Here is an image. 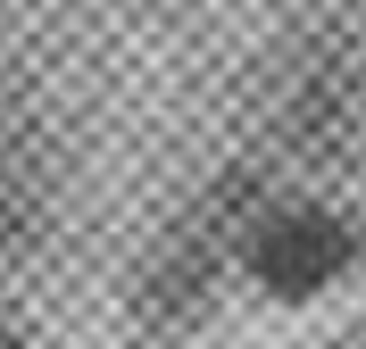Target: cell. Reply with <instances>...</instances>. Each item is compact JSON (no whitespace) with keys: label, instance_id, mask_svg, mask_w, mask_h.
Instances as JSON below:
<instances>
[{"label":"cell","instance_id":"7a4b0ae2","mask_svg":"<svg viewBox=\"0 0 366 349\" xmlns=\"http://www.w3.org/2000/svg\"><path fill=\"white\" fill-rule=\"evenodd\" d=\"M42 216H50V166L25 133L0 125V258H17L42 233Z\"/></svg>","mask_w":366,"mask_h":349},{"label":"cell","instance_id":"3957f363","mask_svg":"<svg viewBox=\"0 0 366 349\" xmlns=\"http://www.w3.org/2000/svg\"><path fill=\"white\" fill-rule=\"evenodd\" d=\"M0 349H34V341H25V333H9V325H0Z\"/></svg>","mask_w":366,"mask_h":349},{"label":"cell","instance_id":"6da1fadb","mask_svg":"<svg viewBox=\"0 0 366 349\" xmlns=\"http://www.w3.org/2000/svg\"><path fill=\"white\" fill-rule=\"evenodd\" d=\"M358 250H366L358 216L325 200H283L250 225V283L267 300H325L333 283L358 275Z\"/></svg>","mask_w":366,"mask_h":349}]
</instances>
